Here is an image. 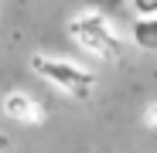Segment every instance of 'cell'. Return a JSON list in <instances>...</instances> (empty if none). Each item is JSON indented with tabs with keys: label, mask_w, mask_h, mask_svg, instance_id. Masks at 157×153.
<instances>
[{
	"label": "cell",
	"mask_w": 157,
	"mask_h": 153,
	"mask_svg": "<svg viewBox=\"0 0 157 153\" xmlns=\"http://www.w3.org/2000/svg\"><path fill=\"white\" fill-rule=\"evenodd\" d=\"M31 68L38 78H44L48 85L62 89L65 95L86 102L96 89V71L75 65V61H65V58H51V55H31Z\"/></svg>",
	"instance_id": "1"
},
{
	"label": "cell",
	"mask_w": 157,
	"mask_h": 153,
	"mask_svg": "<svg viewBox=\"0 0 157 153\" xmlns=\"http://www.w3.org/2000/svg\"><path fill=\"white\" fill-rule=\"evenodd\" d=\"M68 34L78 41V48H86L89 55L96 58H120V41H116V31L109 27V20L89 10V14H78L68 20Z\"/></svg>",
	"instance_id": "2"
},
{
	"label": "cell",
	"mask_w": 157,
	"mask_h": 153,
	"mask_svg": "<svg viewBox=\"0 0 157 153\" xmlns=\"http://www.w3.org/2000/svg\"><path fill=\"white\" fill-rule=\"evenodd\" d=\"M4 116H10L14 122H24V126H38L44 119V109L28 95V92H10L4 99Z\"/></svg>",
	"instance_id": "3"
},
{
	"label": "cell",
	"mask_w": 157,
	"mask_h": 153,
	"mask_svg": "<svg viewBox=\"0 0 157 153\" xmlns=\"http://www.w3.org/2000/svg\"><path fill=\"white\" fill-rule=\"evenodd\" d=\"M133 44L144 51H157V14L154 17H137L133 24Z\"/></svg>",
	"instance_id": "4"
},
{
	"label": "cell",
	"mask_w": 157,
	"mask_h": 153,
	"mask_svg": "<svg viewBox=\"0 0 157 153\" xmlns=\"http://www.w3.org/2000/svg\"><path fill=\"white\" fill-rule=\"evenodd\" d=\"M130 7H133L140 17H154L157 14V0H130Z\"/></svg>",
	"instance_id": "5"
}]
</instances>
